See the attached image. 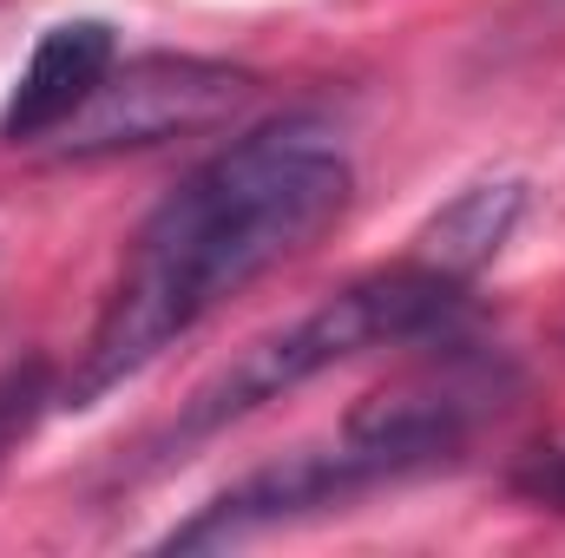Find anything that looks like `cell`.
Returning <instances> with one entry per match:
<instances>
[{"label":"cell","instance_id":"cell-1","mask_svg":"<svg viewBox=\"0 0 565 558\" xmlns=\"http://www.w3.org/2000/svg\"><path fill=\"white\" fill-rule=\"evenodd\" d=\"M349 158L316 119H277L198 164L132 237L60 408H93L145 375L178 335H191L237 289L322 237L349 204Z\"/></svg>","mask_w":565,"mask_h":558},{"label":"cell","instance_id":"cell-2","mask_svg":"<svg viewBox=\"0 0 565 558\" xmlns=\"http://www.w3.org/2000/svg\"><path fill=\"white\" fill-rule=\"evenodd\" d=\"M460 315V282L427 270V264H402V270H375V277L349 282L335 296H322L309 315L282 322L270 335H257L250 348H237L191 401L184 415L164 427V440L151 447L158 460H171L178 447H198L211 433H224L231 420L257 415L282 401L289 388L329 375L335 362H355L369 348H402V342H427L447 335Z\"/></svg>","mask_w":565,"mask_h":558},{"label":"cell","instance_id":"cell-3","mask_svg":"<svg viewBox=\"0 0 565 558\" xmlns=\"http://www.w3.org/2000/svg\"><path fill=\"white\" fill-rule=\"evenodd\" d=\"M257 79L231 60H198V53H139L113 60L99 93L66 119L60 158H113V151H145L191 132H217L250 106Z\"/></svg>","mask_w":565,"mask_h":558},{"label":"cell","instance_id":"cell-4","mask_svg":"<svg viewBox=\"0 0 565 558\" xmlns=\"http://www.w3.org/2000/svg\"><path fill=\"white\" fill-rule=\"evenodd\" d=\"M507 368L487 355H467L460 342H447L440 362H427L415 375L375 388L369 401H355L342 420V440L362 447L369 460L388 466V480L427 473L440 460L460 453V440L480 427L487 415L507 408Z\"/></svg>","mask_w":565,"mask_h":558},{"label":"cell","instance_id":"cell-5","mask_svg":"<svg viewBox=\"0 0 565 558\" xmlns=\"http://www.w3.org/2000/svg\"><path fill=\"white\" fill-rule=\"evenodd\" d=\"M388 466L369 460L362 447L349 440H329V447H302V453H282L277 466L237 480L231 493H217L198 519L171 526L164 533V552H211V546H237L250 533H270L282 519H302V513H322V506H342L369 486H382Z\"/></svg>","mask_w":565,"mask_h":558},{"label":"cell","instance_id":"cell-6","mask_svg":"<svg viewBox=\"0 0 565 558\" xmlns=\"http://www.w3.org/2000/svg\"><path fill=\"white\" fill-rule=\"evenodd\" d=\"M119 46H113V26L106 20H60L40 33V46L26 53L13 93H7V112H0V139L7 144H33L66 132V119L99 93V79L113 73Z\"/></svg>","mask_w":565,"mask_h":558},{"label":"cell","instance_id":"cell-7","mask_svg":"<svg viewBox=\"0 0 565 558\" xmlns=\"http://www.w3.org/2000/svg\"><path fill=\"white\" fill-rule=\"evenodd\" d=\"M520 204H526V191H520L513 178L460 191V197L427 224L422 237H415V244H422V250H415V264H427V270H440V277H454V282H467L480 264H493V257H500V244H507V230H513Z\"/></svg>","mask_w":565,"mask_h":558},{"label":"cell","instance_id":"cell-8","mask_svg":"<svg viewBox=\"0 0 565 558\" xmlns=\"http://www.w3.org/2000/svg\"><path fill=\"white\" fill-rule=\"evenodd\" d=\"M53 401H60V388H53V368H46L40 355L0 368V466H7V453L40 427V415H46Z\"/></svg>","mask_w":565,"mask_h":558},{"label":"cell","instance_id":"cell-9","mask_svg":"<svg viewBox=\"0 0 565 558\" xmlns=\"http://www.w3.org/2000/svg\"><path fill=\"white\" fill-rule=\"evenodd\" d=\"M513 493L533 500L540 513H559L565 519V447H546V453H526L513 466Z\"/></svg>","mask_w":565,"mask_h":558}]
</instances>
